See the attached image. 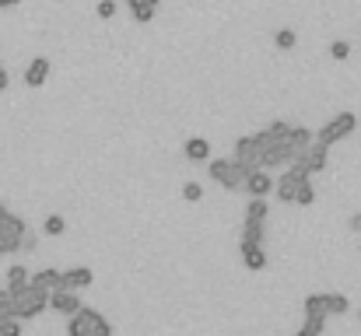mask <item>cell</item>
Masks as SVG:
<instances>
[{
	"instance_id": "34",
	"label": "cell",
	"mask_w": 361,
	"mask_h": 336,
	"mask_svg": "<svg viewBox=\"0 0 361 336\" xmlns=\"http://www.w3.org/2000/svg\"><path fill=\"white\" fill-rule=\"evenodd\" d=\"M8 81H11V78H8V71H4V67H0V92H4V88H8Z\"/></svg>"
},
{
	"instance_id": "36",
	"label": "cell",
	"mask_w": 361,
	"mask_h": 336,
	"mask_svg": "<svg viewBox=\"0 0 361 336\" xmlns=\"http://www.w3.org/2000/svg\"><path fill=\"white\" fill-rule=\"evenodd\" d=\"M358 322H361V308H358Z\"/></svg>"
},
{
	"instance_id": "19",
	"label": "cell",
	"mask_w": 361,
	"mask_h": 336,
	"mask_svg": "<svg viewBox=\"0 0 361 336\" xmlns=\"http://www.w3.org/2000/svg\"><path fill=\"white\" fill-rule=\"evenodd\" d=\"M323 305H326V315H344V312H351V301H347V294H337V291L323 294Z\"/></svg>"
},
{
	"instance_id": "17",
	"label": "cell",
	"mask_w": 361,
	"mask_h": 336,
	"mask_svg": "<svg viewBox=\"0 0 361 336\" xmlns=\"http://www.w3.org/2000/svg\"><path fill=\"white\" fill-rule=\"evenodd\" d=\"M158 4H162V0H127L134 22H141V25H148V22L158 15Z\"/></svg>"
},
{
	"instance_id": "26",
	"label": "cell",
	"mask_w": 361,
	"mask_h": 336,
	"mask_svg": "<svg viewBox=\"0 0 361 336\" xmlns=\"http://www.w3.org/2000/svg\"><path fill=\"white\" fill-rule=\"evenodd\" d=\"M95 15H99L102 22L116 18V0H99V4H95Z\"/></svg>"
},
{
	"instance_id": "13",
	"label": "cell",
	"mask_w": 361,
	"mask_h": 336,
	"mask_svg": "<svg viewBox=\"0 0 361 336\" xmlns=\"http://www.w3.org/2000/svg\"><path fill=\"white\" fill-rule=\"evenodd\" d=\"M50 78V60L46 57H32V64L25 67V85L29 88H43Z\"/></svg>"
},
{
	"instance_id": "14",
	"label": "cell",
	"mask_w": 361,
	"mask_h": 336,
	"mask_svg": "<svg viewBox=\"0 0 361 336\" xmlns=\"http://www.w3.org/2000/svg\"><path fill=\"white\" fill-rule=\"evenodd\" d=\"M312 144V130L309 126H291L288 133V151H291V161H298L305 154V147Z\"/></svg>"
},
{
	"instance_id": "5",
	"label": "cell",
	"mask_w": 361,
	"mask_h": 336,
	"mask_svg": "<svg viewBox=\"0 0 361 336\" xmlns=\"http://www.w3.org/2000/svg\"><path fill=\"white\" fill-rule=\"evenodd\" d=\"M309 179H312V175H309V168H302V165L295 161V165H291V168H288V172H284L277 182H274V193H277V200H284V203H295L298 189H302Z\"/></svg>"
},
{
	"instance_id": "25",
	"label": "cell",
	"mask_w": 361,
	"mask_h": 336,
	"mask_svg": "<svg viewBox=\"0 0 361 336\" xmlns=\"http://www.w3.org/2000/svg\"><path fill=\"white\" fill-rule=\"evenodd\" d=\"M274 46H277V50H284V53H288V50H295V32H291V29H281V32L274 36Z\"/></svg>"
},
{
	"instance_id": "1",
	"label": "cell",
	"mask_w": 361,
	"mask_h": 336,
	"mask_svg": "<svg viewBox=\"0 0 361 336\" xmlns=\"http://www.w3.org/2000/svg\"><path fill=\"white\" fill-rule=\"evenodd\" d=\"M8 294H11V315H15L18 322H29V319H36L43 308H50V294L39 291V287H32V284H25V287H18V291H8Z\"/></svg>"
},
{
	"instance_id": "38",
	"label": "cell",
	"mask_w": 361,
	"mask_h": 336,
	"mask_svg": "<svg viewBox=\"0 0 361 336\" xmlns=\"http://www.w3.org/2000/svg\"><path fill=\"white\" fill-rule=\"evenodd\" d=\"M358 252H361V249H358Z\"/></svg>"
},
{
	"instance_id": "33",
	"label": "cell",
	"mask_w": 361,
	"mask_h": 336,
	"mask_svg": "<svg viewBox=\"0 0 361 336\" xmlns=\"http://www.w3.org/2000/svg\"><path fill=\"white\" fill-rule=\"evenodd\" d=\"M22 0H0V11H8V8H18Z\"/></svg>"
},
{
	"instance_id": "21",
	"label": "cell",
	"mask_w": 361,
	"mask_h": 336,
	"mask_svg": "<svg viewBox=\"0 0 361 336\" xmlns=\"http://www.w3.org/2000/svg\"><path fill=\"white\" fill-rule=\"evenodd\" d=\"M29 277H32V273H29V266H22V263H18V266H11V270H8V291L25 287V284H29Z\"/></svg>"
},
{
	"instance_id": "12",
	"label": "cell",
	"mask_w": 361,
	"mask_h": 336,
	"mask_svg": "<svg viewBox=\"0 0 361 336\" xmlns=\"http://www.w3.org/2000/svg\"><path fill=\"white\" fill-rule=\"evenodd\" d=\"M29 284H32V287H39V291H46V294H53V291H60V287H64V277H60V270L46 266V270L32 273V277H29Z\"/></svg>"
},
{
	"instance_id": "24",
	"label": "cell",
	"mask_w": 361,
	"mask_h": 336,
	"mask_svg": "<svg viewBox=\"0 0 361 336\" xmlns=\"http://www.w3.org/2000/svg\"><path fill=\"white\" fill-rule=\"evenodd\" d=\"M302 308H305V315H326V305H323V294H309V298L302 301Z\"/></svg>"
},
{
	"instance_id": "20",
	"label": "cell",
	"mask_w": 361,
	"mask_h": 336,
	"mask_svg": "<svg viewBox=\"0 0 361 336\" xmlns=\"http://www.w3.org/2000/svg\"><path fill=\"white\" fill-rule=\"evenodd\" d=\"M326 333V315H305V326L295 336H323Z\"/></svg>"
},
{
	"instance_id": "6",
	"label": "cell",
	"mask_w": 361,
	"mask_h": 336,
	"mask_svg": "<svg viewBox=\"0 0 361 336\" xmlns=\"http://www.w3.org/2000/svg\"><path fill=\"white\" fill-rule=\"evenodd\" d=\"M29 224L18 217V214H8L4 221H0V256H8V252H18L22 249V238H25Z\"/></svg>"
},
{
	"instance_id": "4",
	"label": "cell",
	"mask_w": 361,
	"mask_h": 336,
	"mask_svg": "<svg viewBox=\"0 0 361 336\" xmlns=\"http://www.w3.org/2000/svg\"><path fill=\"white\" fill-rule=\"evenodd\" d=\"M358 130V116L354 112H340V116H333L319 133H312V140H319V144H337V140H344V137H351Z\"/></svg>"
},
{
	"instance_id": "8",
	"label": "cell",
	"mask_w": 361,
	"mask_h": 336,
	"mask_svg": "<svg viewBox=\"0 0 361 336\" xmlns=\"http://www.w3.org/2000/svg\"><path fill=\"white\" fill-rule=\"evenodd\" d=\"M242 189H246L249 196H260V200H267V196H270V189H274V179H270V172H263V168H253V172L246 175Z\"/></svg>"
},
{
	"instance_id": "32",
	"label": "cell",
	"mask_w": 361,
	"mask_h": 336,
	"mask_svg": "<svg viewBox=\"0 0 361 336\" xmlns=\"http://www.w3.org/2000/svg\"><path fill=\"white\" fill-rule=\"evenodd\" d=\"M347 228H351V231H361V214H351V221H347Z\"/></svg>"
},
{
	"instance_id": "29",
	"label": "cell",
	"mask_w": 361,
	"mask_h": 336,
	"mask_svg": "<svg viewBox=\"0 0 361 336\" xmlns=\"http://www.w3.org/2000/svg\"><path fill=\"white\" fill-rule=\"evenodd\" d=\"M0 336H22V322L11 315V319H0Z\"/></svg>"
},
{
	"instance_id": "11",
	"label": "cell",
	"mask_w": 361,
	"mask_h": 336,
	"mask_svg": "<svg viewBox=\"0 0 361 336\" xmlns=\"http://www.w3.org/2000/svg\"><path fill=\"white\" fill-rule=\"evenodd\" d=\"M235 161H239V165H249V168H260L256 137H239V140H235Z\"/></svg>"
},
{
	"instance_id": "3",
	"label": "cell",
	"mask_w": 361,
	"mask_h": 336,
	"mask_svg": "<svg viewBox=\"0 0 361 336\" xmlns=\"http://www.w3.org/2000/svg\"><path fill=\"white\" fill-rule=\"evenodd\" d=\"M67 336H113V326L102 312L81 305L74 315H71V326H67Z\"/></svg>"
},
{
	"instance_id": "7",
	"label": "cell",
	"mask_w": 361,
	"mask_h": 336,
	"mask_svg": "<svg viewBox=\"0 0 361 336\" xmlns=\"http://www.w3.org/2000/svg\"><path fill=\"white\" fill-rule=\"evenodd\" d=\"M291 165H295V161H291ZM298 165H302V168H309V175L326 172V165H330V147H326V144H319V140H312V144L305 147V154L298 158Z\"/></svg>"
},
{
	"instance_id": "15",
	"label": "cell",
	"mask_w": 361,
	"mask_h": 336,
	"mask_svg": "<svg viewBox=\"0 0 361 336\" xmlns=\"http://www.w3.org/2000/svg\"><path fill=\"white\" fill-rule=\"evenodd\" d=\"M263 238H267V224L253 221V217H242V242L239 245H263Z\"/></svg>"
},
{
	"instance_id": "37",
	"label": "cell",
	"mask_w": 361,
	"mask_h": 336,
	"mask_svg": "<svg viewBox=\"0 0 361 336\" xmlns=\"http://www.w3.org/2000/svg\"><path fill=\"white\" fill-rule=\"evenodd\" d=\"M0 294H4V291H0Z\"/></svg>"
},
{
	"instance_id": "9",
	"label": "cell",
	"mask_w": 361,
	"mask_h": 336,
	"mask_svg": "<svg viewBox=\"0 0 361 336\" xmlns=\"http://www.w3.org/2000/svg\"><path fill=\"white\" fill-rule=\"evenodd\" d=\"M50 308L71 319V315L81 308V298H78V291H67V287H60V291H53V294H50Z\"/></svg>"
},
{
	"instance_id": "27",
	"label": "cell",
	"mask_w": 361,
	"mask_h": 336,
	"mask_svg": "<svg viewBox=\"0 0 361 336\" xmlns=\"http://www.w3.org/2000/svg\"><path fill=\"white\" fill-rule=\"evenodd\" d=\"M330 57H333L337 64H344V60L351 57V43H344V39H337V43L330 46Z\"/></svg>"
},
{
	"instance_id": "23",
	"label": "cell",
	"mask_w": 361,
	"mask_h": 336,
	"mask_svg": "<svg viewBox=\"0 0 361 336\" xmlns=\"http://www.w3.org/2000/svg\"><path fill=\"white\" fill-rule=\"evenodd\" d=\"M267 214H270V207H267V200H260V196H253V200H249V207H246V217H253V221H267Z\"/></svg>"
},
{
	"instance_id": "28",
	"label": "cell",
	"mask_w": 361,
	"mask_h": 336,
	"mask_svg": "<svg viewBox=\"0 0 361 336\" xmlns=\"http://www.w3.org/2000/svg\"><path fill=\"white\" fill-rule=\"evenodd\" d=\"M295 203H298V207H312V203H316V189H312V182H305V186L298 189Z\"/></svg>"
},
{
	"instance_id": "10",
	"label": "cell",
	"mask_w": 361,
	"mask_h": 336,
	"mask_svg": "<svg viewBox=\"0 0 361 336\" xmlns=\"http://www.w3.org/2000/svg\"><path fill=\"white\" fill-rule=\"evenodd\" d=\"M60 277H64V287L67 291H85V287H92V280H95V273H92V266H74V270H60Z\"/></svg>"
},
{
	"instance_id": "18",
	"label": "cell",
	"mask_w": 361,
	"mask_h": 336,
	"mask_svg": "<svg viewBox=\"0 0 361 336\" xmlns=\"http://www.w3.org/2000/svg\"><path fill=\"white\" fill-rule=\"evenodd\" d=\"M183 154H186V161H211V144L204 137H190L183 144Z\"/></svg>"
},
{
	"instance_id": "2",
	"label": "cell",
	"mask_w": 361,
	"mask_h": 336,
	"mask_svg": "<svg viewBox=\"0 0 361 336\" xmlns=\"http://www.w3.org/2000/svg\"><path fill=\"white\" fill-rule=\"evenodd\" d=\"M249 172H253V168H249V165H239L235 158H214V161L207 165V175H211L221 189H228V193H239Z\"/></svg>"
},
{
	"instance_id": "16",
	"label": "cell",
	"mask_w": 361,
	"mask_h": 336,
	"mask_svg": "<svg viewBox=\"0 0 361 336\" xmlns=\"http://www.w3.org/2000/svg\"><path fill=\"white\" fill-rule=\"evenodd\" d=\"M242 249V266L246 270H253V273H260V270H267V252H263V245H239Z\"/></svg>"
},
{
	"instance_id": "35",
	"label": "cell",
	"mask_w": 361,
	"mask_h": 336,
	"mask_svg": "<svg viewBox=\"0 0 361 336\" xmlns=\"http://www.w3.org/2000/svg\"><path fill=\"white\" fill-rule=\"evenodd\" d=\"M8 214H11V210H8V203H0V221H4Z\"/></svg>"
},
{
	"instance_id": "31",
	"label": "cell",
	"mask_w": 361,
	"mask_h": 336,
	"mask_svg": "<svg viewBox=\"0 0 361 336\" xmlns=\"http://www.w3.org/2000/svg\"><path fill=\"white\" fill-rule=\"evenodd\" d=\"M22 249H29V252L36 249V235H32V231H25V238H22Z\"/></svg>"
},
{
	"instance_id": "22",
	"label": "cell",
	"mask_w": 361,
	"mask_h": 336,
	"mask_svg": "<svg viewBox=\"0 0 361 336\" xmlns=\"http://www.w3.org/2000/svg\"><path fill=\"white\" fill-rule=\"evenodd\" d=\"M67 231V221L60 217V214H50L46 221H43V235H50V238H60Z\"/></svg>"
},
{
	"instance_id": "30",
	"label": "cell",
	"mask_w": 361,
	"mask_h": 336,
	"mask_svg": "<svg viewBox=\"0 0 361 336\" xmlns=\"http://www.w3.org/2000/svg\"><path fill=\"white\" fill-rule=\"evenodd\" d=\"M200 196H204L200 182H186V186H183V200H186V203H197Z\"/></svg>"
}]
</instances>
